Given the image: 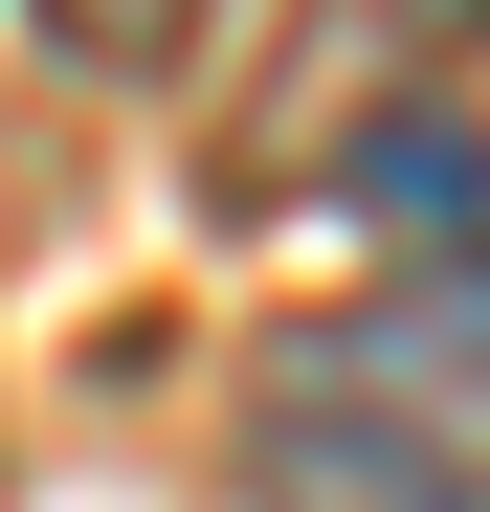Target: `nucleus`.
I'll return each mask as SVG.
<instances>
[{
	"label": "nucleus",
	"mask_w": 490,
	"mask_h": 512,
	"mask_svg": "<svg viewBox=\"0 0 490 512\" xmlns=\"http://www.w3.org/2000/svg\"><path fill=\"white\" fill-rule=\"evenodd\" d=\"M468 67H490V0H312L290 67H268V112L223 134V179H245V201H312V179L357 201L401 134H446Z\"/></svg>",
	"instance_id": "obj_1"
},
{
	"label": "nucleus",
	"mask_w": 490,
	"mask_h": 512,
	"mask_svg": "<svg viewBox=\"0 0 490 512\" xmlns=\"http://www.w3.org/2000/svg\"><path fill=\"white\" fill-rule=\"evenodd\" d=\"M290 357L335 379V401H357L446 512H490V245H468V268H379L357 312H312Z\"/></svg>",
	"instance_id": "obj_2"
},
{
	"label": "nucleus",
	"mask_w": 490,
	"mask_h": 512,
	"mask_svg": "<svg viewBox=\"0 0 490 512\" xmlns=\"http://www.w3.org/2000/svg\"><path fill=\"white\" fill-rule=\"evenodd\" d=\"M245 512H446V490L401 468L312 357H268V401H245Z\"/></svg>",
	"instance_id": "obj_3"
},
{
	"label": "nucleus",
	"mask_w": 490,
	"mask_h": 512,
	"mask_svg": "<svg viewBox=\"0 0 490 512\" xmlns=\"http://www.w3.org/2000/svg\"><path fill=\"white\" fill-rule=\"evenodd\" d=\"M23 23H45V67H112V90H156V67H179L223 0H23Z\"/></svg>",
	"instance_id": "obj_4"
}]
</instances>
